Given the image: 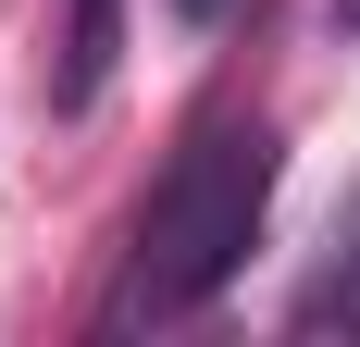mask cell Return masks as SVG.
<instances>
[{
  "label": "cell",
  "instance_id": "1",
  "mask_svg": "<svg viewBox=\"0 0 360 347\" xmlns=\"http://www.w3.org/2000/svg\"><path fill=\"white\" fill-rule=\"evenodd\" d=\"M274 174H286L274 124H212V137L162 174V199H149V223H137V261H124V285H112L100 322H112V335H137V322L212 310L224 285H236V261H249V236H261Z\"/></svg>",
  "mask_w": 360,
  "mask_h": 347
},
{
  "label": "cell",
  "instance_id": "2",
  "mask_svg": "<svg viewBox=\"0 0 360 347\" xmlns=\"http://www.w3.org/2000/svg\"><path fill=\"white\" fill-rule=\"evenodd\" d=\"M112 50H124V0H75L63 13V112H87L112 87Z\"/></svg>",
  "mask_w": 360,
  "mask_h": 347
},
{
  "label": "cell",
  "instance_id": "3",
  "mask_svg": "<svg viewBox=\"0 0 360 347\" xmlns=\"http://www.w3.org/2000/svg\"><path fill=\"white\" fill-rule=\"evenodd\" d=\"M224 13H236V0H174V25H186V37H212Z\"/></svg>",
  "mask_w": 360,
  "mask_h": 347
},
{
  "label": "cell",
  "instance_id": "4",
  "mask_svg": "<svg viewBox=\"0 0 360 347\" xmlns=\"http://www.w3.org/2000/svg\"><path fill=\"white\" fill-rule=\"evenodd\" d=\"M335 25H360V0H335Z\"/></svg>",
  "mask_w": 360,
  "mask_h": 347
}]
</instances>
